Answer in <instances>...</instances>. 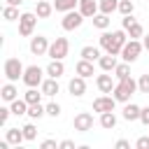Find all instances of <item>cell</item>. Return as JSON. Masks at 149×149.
Returning <instances> with one entry per match:
<instances>
[{"mask_svg":"<svg viewBox=\"0 0 149 149\" xmlns=\"http://www.w3.org/2000/svg\"><path fill=\"white\" fill-rule=\"evenodd\" d=\"M5 140L19 149V147H21V142H26V137H23V128H7V133H5Z\"/></svg>","mask_w":149,"mask_h":149,"instance_id":"obj_16","label":"cell"},{"mask_svg":"<svg viewBox=\"0 0 149 149\" xmlns=\"http://www.w3.org/2000/svg\"><path fill=\"white\" fill-rule=\"evenodd\" d=\"M140 112H142V107H140V105H135V102H126V107H123L121 116H123L126 121H140Z\"/></svg>","mask_w":149,"mask_h":149,"instance_id":"obj_19","label":"cell"},{"mask_svg":"<svg viewBox=\"0 0 149 149\" xmlns=\"http://www.w3.org/2000/svg\"><path fill=\"white\" fill-rule=\"evenodd\" d=\"M126 33H128V37L130 40H140V37H144V28H142V23H130L128 28H126Z\"/></svg>","mask_w":149,"mask_h":149,"instance_id":"obj_31","label":"cell"},{"mask_svg":"<svg viewBox=\"0 0 149 149\" xmlns=\"http://www.w3.org/2000/svg\"><path fill=\"white\" fill-rule=\"evenodd\" d=\"M68 91H70V95L81 98V95L86 93V77H81V74L72 77V79H70V84H68Z\"/></svg>","mask_w":149,"mask_h":149,"instance_id":"obj_13","label":"cell"},{"mask_svg":"<svg viewBox=\"0 0 149 149\" xmlns=\"http://www.w3.org/2000/svg\"><path fill=\"white\" fill-rule=\"evenodd\" d=\"M100 49H105V54L121 56V47L116 44V40H114V33H107V30H102V35H100Z\"/></svg>","mask_w":149,"mask_h":149,"instance_id":"obj_8","label":"cell"},{"mask_svg":"<svg viewBox=\"0 0 149 149\" xmlns=\"http://www.w3.org/2000/svg\"><path fill=\"white\" fill-rule=\"evenodd\" d=\"M42 95H44V93H42V88L37 91V86H28V91L23 93V98H26V102H28V105L40 102V100H42Z\"/></svg>","mask_w":149,"mask_h":149,"instance_id":"obj_27","label":"cell"},{"mask_svg":"<svg viewBox=\"0 0 149 149\" xmlns=\"http://www.w3.org/2000/svg\"><path fill=\"white\" fill-rule=\"evenodd\" d=\"M142 44H144V51H149V35L142 37Z\"/></svg>","mask_w":149,"mask_h":149,"instance_id":"obj_44","label":"cell"},{"mask_svg":"<svg viewBox=\"0 0 149 149\" xmlns=\"http://www.w3.org/2000/svg\"><path fill=\"white\" fill-rule=\"evenodd\" d=\"M40 88H42V93H44V95H49V98H51V95H56V93H61L58 79H54V77H47V79L42 81V86H40Z\"/></svg>","mask_w":149,"mask_h":149,"instance_id":"obj_21","label":"cell"},{"mask_svg":"<svg viewBox=\"0 0 149 149\" xmlns=\"http://www.w3.org/2000/svg\"><path fill=\"white\" fill-rule=\"evenodd\" d=\"M51 12H54V2H51V0H37V5H35V14H37L40 19H49Z\"/></svg>","mask_w":149,"mask_h":149,"instance_id":"obj_22","label":"cell"},{"mask_svg":"<svg viewBox=\"0 0 149 149\" xmlns=\"http://www.w3.org/2000/svg\"><path fill=\"white\" fill-rule=\"evenodd\" d=\"M79 7V0H54V9L56 12H70V9H77Z\"/></svg>","mask_w":149,"mask_h":149,"instance_id":"obj_26","label":"cell"},{"mask_svg":"<svg viewBox=\"0 0 149 149\" xmlns=\"http://www.w3.org/2000/svg\"><path fill=\"white\" fill-rule=\"evenodd\" d=\"M137 91H140V93H149V74H140V79H137Z\"/></svg>","mask_w":149,"mask_h":149,"instance_id":"obj_36","label":"cell"},{"mask_svg":"<svg viewBox=\"0 0 149 149\" xmlns=\"http://www.w3.org/2000/svg\"><path fill=\"white\" fill-rule=\"evenodd\" d=\"M49 44H51V42H49L44 35H35V37H30V44H28V47H30V54H33V56H44V54L49 51Z\"/></svg>","mask_w":149,"mask_h":149,"instance_id":"obj_10","label":"cell"},{"mask_svg":"<svg viewBox=\"0 0 149 149\" xmlns=\"http://www.w3.org/2000/svg\"><path fill=\"white\" fill-rule=\"evenodd\" d=\"M114 105H116V98L114 95H98L93 100V112L102 114V112H114Z\"/></svg>","mask_w":149,"mask_h":149,"instance_id":"obj_11","label":"cell"},{"mask_svg":"<svg viewBox=\"0 0 149 149\" xmlns=\"http://www.w3.org/2000/svg\"><path fill=\"white\" fill-rule=\"evenodd\" d=\"M135 147H137V149H149V135L137 137V140H135Z\"/></svg>","mask_w":149,"mask_h":149,"instance_id":"obj_39","label":"cell"},{"mask_svg":"<svg viewBox=\"0 0 149 149\" xmlns=\"http://www.w3.org/2000/svg\"><path fill=\"white\" fill-rule=\"evenodd\" d=\"M91 21H93V26H95L98 30H107V28H109V14H102V12H98V14H95Z\"/></svg>","mask_w":149,"mask_h":149,"instance_id":"obj_28","label":"cell"},{"mask_svg":"<svg viewBox=\"0 0 149 149\" xmlns=\"http://www.w3.org/2000/svg\"><path fill=\"white\" fill-rule=\"evenodd\" d=\"M74 72L81 74V77H93L95 68H93V61H86V58H79V63L74 65Z\"/></svg>","mask_w":149,"mask_h":149,"instance_id":"obj_20","label":"cell"},{"mask_svg":"<svg viewBox=\"0 0 149 149\" xmlns=\"http://www.w3.org/2000/svg\"><path fill=\"white\" fill-rule=\"evenodd\" d=\"M44 74H47V70H42L40 65H28L23 72V84L26 86H42Z\"/></svg>","mask_w":149,"mask_h":149,"instance_id":"obj_7","label":"cell"},{"mask_svg":"<svg viewBox=\"0 0 149 149\" xmlns=\"http://www.w3.org/2000/svg\"><path fill=\"white\" fill-rule=\"evenodd\" d=\"M114 77H116V81H121V79H126V77H130V63H119L116 68H114Z\"/></svg>","mask_w":149,"mask_h":149,"instance_id":"obj_32","label":"cell"},{"mask_svg":"<svg viewBox=\"0 0 149 149\" xmlns=\"http://www.w3.org/2000/svg\"><path fill=\"white\" fill-rule=\"evenodd\" d=\"M98 65H100V70H102V72H114V68L119 65V61H116V56H114V54H105V56H100V58H98Z\"/></svg>","mask_w":149,"mask_h":149,"instance_id":"obj_17","label":"cell"},{"mask_svg":"<svg viewBox=\"0 0 149 149\" xmlns=\"http://www.w3.org/2000/svg\"><path fill=\"white\" fill-rule=\"evenodd\" d=\"M40 147H42V149H56L58 144H56V140H44V142H42Z\"/></svg>","mask_w":149,"mask_h":149,"instance_id":"obj_41","label":"cell"},{"mask_svg":"<svg viewBox=\"0 0 149 149\" xmlns=\"http://www.w3.org/2000/svg\"><path fill=\"white\" fill-rule=\"evenodd\" d=\"M5 2H7V5H16V7H19V5L23 2V0H5Z\"/></svg>","mask_w":149,"mask_h":149,"instance_id":"obj_45","label":"cell"},{"mask_svg":"<svg viewBox=\"0 0 149 149\" xmlns=\"http://www.w3.org/2000/svg\"><path fill=\"white\" fill-rule=\"evenodd\" d=\"M72 126H74V130H79V133L91 130V128H93V114H91V112H79V114H74Z\"/></svg>","mask_w":149,"mask_h":149,"instance_id":"obj_9","label":"cell"},{"mask_svg":"<svg viewBox=\"0 0 149 149\" xmlns=\"http://www.w3.org/2000/svg\"><path fill=\"white\" fill-rule=\"evenodd\" d=\"M116 77L114 74H109V72H102V74H98L95 77V86H98V91L100 93H112L114 91V86H116V81H114Z\"/></svg>","mask_w":149,"mask_h":149,"instance_id":"obj_12","label":"cell"},{"mask_svg":"<svg viewBox=\"0 0 149 149\" xmlns=\"http://www.w3.org/2000/svg\"><path fill=\"white\" fill-rule=\"evenodd\" d=\"M68 51H70V42H68V37H56V40L49 44L47 56H49V58H58V61H63V58L68 56Z\"/></svg>","mask_w":149,"mask_h":149,"instance_id":"obj_6","label":"cell"},{"mask_svg":"<svg viewBox=\"0 0 149 149\" xmlns=\"http://www.w3.org/2000/svg\"><path fill=\"white\" fill-rule=\"evenodd\" d=\"M84 14L79 12V9H70V12H65L63 14V19H61V28L63 30H77L81 23H84Z\"/></svg>","mask_w":149,"mask_h":149,"instance_id":"obj_5","label":"cell"},{"mask_svg":"<svg viewBox=\"0 0 149 149\" xmlns=\"http://www.w3.org/2000/svg\"><path fill=\"white\" fill-rule=\"evenodd\" d=\"M98 5H100V12L102 14L119 12V0H98Z\"/></svg>","mask_w":149,"mask_h":149,"instance_id":"obj_33","label":"cell"},{"mask_svg":"<svg viewBox=\"0 0 149 149\" xmlns=\"http://www.w3.org/2000/svg\"><path fill=\"white\" fill-rule=\"evenodd\" d=\"M98 123H100L105 130H114V128H116V114H114V112H102L100 119H98Z\"/></svg>","mask_w":149,"mask_h":149,"instance_id":"obj_23","label":"cell"},{"mask_svg":"<svg viewBox=\"0 0 149 149\" xmlns=\"http://www.w3.org/2000/svg\"><path fill=\"white\" fill-rule=\"evenodd\" d=\"M2 72H5L7 81H19V79H23L26 68H23V63L19 58H7L5 65H2Z\"/></svg>","mask_w":149,"mask_h":149,"instance_id":"obj_2","label":"cell"},{"mask_svg":"<svg viewBox=\"0 0 149 149\" xmlns=\"http://www.w3.org/2000/svg\"><path fill=\"white\" fill-rule=\"evenodd\" d=\"M0 98H2L5 102H12V100H16V98H19V88L14 86V81L2 84V88H0Z\"/></svg>","mask_w":149,"mask_h":149,"instance_id":"obj_18","label":"cell"},{"mask_svg":"<svg viewBox=\"0 0 149 149\" xmlns=\"http://www.w3.org/2000/svg\"><path fill=\"white\" fill-rule=\"evenodd\" d=\"M23 137H26V142H33V140L37 137V128H35V123H26V126H23Z\"/></svg>","mask_w":149,"mask_h":149,"instance_id":"obj_35","label":"cell"},{"mask_svg":"<svg viewBox=\"0 0 149 149\" xmlns=\"http://www.w3.org/2000/svg\"><path fill=\"white\" fill-rule=\"evenodd\" d=\"M37 14L35 12H23L21 16H19V35H23V37H30L33 33H35V26H37Z\"/></svg>","mask_w":149,"mask_h":149,"instance_id":"obj_4","label":"cell"},{"mask_svg":"<svg viewBox=\"0 0 149 149\" xmlns=\"http://www.w3.org/2000/svg\"><path fill=\"white\" fill-rule=\"evenodd\" d=\"M44 70H47V77H54V79H61V77L65 74V65H63V61H58V58H51V63H49Z\"/></svg>","mask_w":149,"mask_h":149,"instance_id":"obj_15","label":"cell"},{"mask_svg":"<svg viewBox=\"0 0 149 149\" xmlns=\"http://www.w3.org/2000/svg\"><path fill=\"white\" fill-rule=\"evenodd\" d=\"M142 51H144L142 40H128V42L123 44V49H121V58H123L126 63H135Z\"/></svg>","mask_w":149,"mask_h":149,"instance_id":"obj_3","label":"cell"},{"mask_svg":"<svg viewBox=\"0 0 149 149\" xmlns=\"http://www.w3.org/2000/svg\"><path fill=\"white\" fill-rule=\"evenodd\" d=\"M119 12H121V16L133 14V12H135V2H133V0H119Z\"/></svg>","mask_w":149,"mask_h":149,"instance_id":"obj_34","label":"cell"},{"mask_svg":"<svg viewBox=\"0 0 149 149\" xmlns=\"http://www.w3.org/2000/svg\"><path fill=\"white\" fill-rule=\"evenodd\" d=\"M135 91H137V81H135L133 77H126V79L116 81L112 95L116 98V102H130V95H133Z\"/></svg>","mask_w":149,"mask_h":149,"instance_id":"obj_1","label":"cell"},{"mask_svg":"<svg viewBox=\"0 0 149 149\" xmlns=\"http://www.w3.org/2000/svg\"><path fill=\"white\" fill-rule=\"evenodd\" d=\"M79 56L86 58V61H93V63H95V61L100 58V47H91V44H86V47H81Z\"/></svg>","mask_w":149,"mask_h":149,"instance_id":"obj_25","label":"cell"},{"mask_svg":"<svg viewBox=\"0 0 149 149\" xmlns=\"http://www.w3.org/2000/svg\"><path fill=\"white\" fill-rule=\"evenodd\" d=\"M114 147H116V149H128V147H130V142H128V140H116V144H114Z\"/></svg>","mask_w":149,"mask_h":149,"instance_id":"obj_43","label":"cell"},{"mask_svg":"<svg viewBox=\"0 0 149 149\" xmlns=\"http://www.w3.org/2000/svg\"><path fill=\"white\" fill-rule=\"evenodd\" d=\"M9 114H12V109H9V107H0V126H7Z\"/></svg>","mask_w":149,"mask_h":149,"instance_id":"obj_38","label":"cell"},{"mask_svg":"<svg viewBox=\"0 0 149 149\" xmlns=\"http://www.w3.org/2000/svg\"><path fill=\"white\" fill-rule=\"evenodd\" d=\"M140 121H142L144 126H149V107H142V112H140Z\"/></svg>","mask_w":149,"mask_h":149,"instance_id":"obj_40","label":"cell"},{"mask_svg":"<svg viewBox=\"0 0 149 149\" xmlns=\"http://www.w3.org/2000/svg\"><path fill=\"white\" fill-rule=\"evenodd\" d=\"M21 14H19V7L16 5H5L2 7V19L5 21H16Z\"/></svg>","mask_w":149,"mask_h":149,"instance_id":"obj_30","label":"cell"},{"mask_svg":"<svg viewBox=\"0 0 149 149\" xmlns=\"http://www.w3.org/2000/svg\"><path fill=\"white\" fill-rule=\"evenodd\" d=\"M58 147L61 149H74V142L72 140H63V142H58Z\"/></svg>","mask_w":149,"mask_h":149,"instance_id":"obj_42","label":"cell"},{"mask_svg":"<svg viewBox=\"0 0 149 149\" xmlns=\"http://www.w3.org/2000/svg\"><path fill=\"white\" fill-rule=\"evenodd\" d=\"M9 109H12V114L14 116H23V114H28V102H26V98H16V100H12L9 102Z\"/></svg>","mask_w":149,"mask_h":149,"instance_id":"obj_24","label":"cell"},{"mask_svg":"<svg viewBox=\"0 0 149 149\" xmlns=\"http://www.w3.org/2000/svg\"><path fill=\"white\" fill-rule=\"evenodd\" d=\"M47 116H54V119L61 116V105L58 102H49L47 105Z\"/></svg>","mask_w":149,"mask_h":149,"instance_id":"obj_37","label":"cell"},{"mask_svg":"<svg viewBox=\"0 0 149 149\" xmlns=\"http://www.w3.org/2000/svg\"><path fill=\"white\" fill-rule=\"evenodd\" d=\"M44 114H47V105H42V102L28 105V116H30V119H42Z\"/></svg>","mask_w":149,"mask_h":149,"instance_id":"obj_29","label":"cell"},{"mask_svg":"<svg viewBox=\"0 0 149 149\" xmlns=\"http://www.w3.org/2000/svg\"><path fill=\"white\" fill-rule=\"evenodd\" d=\"M51 2H54V0H51Z\"/></svg>","mask_w":149,"mask_h":149,"instance_id":"obj_46","label":"cell"},{"mask_svg":"<svg viewBox=\"0 0 149 149\" xmlns=\"http://www.w3.org/2000/svg\"><path fill=\"white\" fill-rule=\"evenodd\" d=\"M86 19H93L98 12H100V5L95 2V0H79V7H77Z\"/></svg>","mask_w":149,"mask_h":149,"instance_id":"obj_14","label":"cell"}]
</instances>
